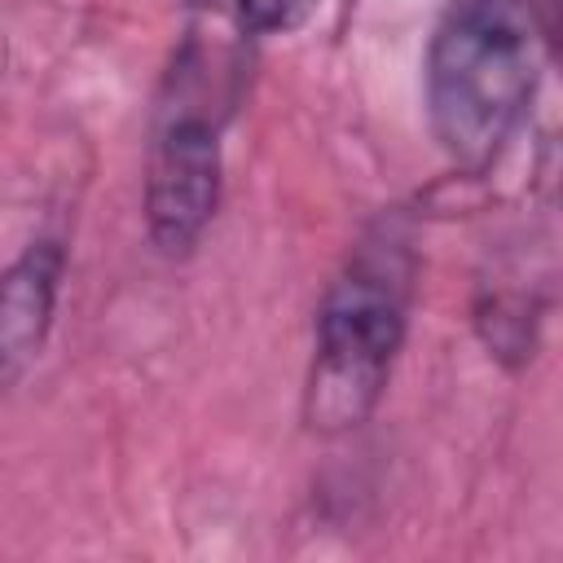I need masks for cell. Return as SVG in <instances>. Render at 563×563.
<instances>
[{
    "label": "cell",
    "instance_id": "1",
    "mask_svg": "<svg viewBox=\"0 0 563 563\" xmlns=\"http://www.w3.org/2000/svg\"><path fill=\"white\" fill-rule=\"evenodd\" d=\"M541 40L528 0H453L435 22L422 62L427 119L462 172H484L523 128Z\"/></svg>",
    "mask_w": 563,
    "mask_h": 563
},
{
    "label": "cell",
    "instance_id": "2",
    "mask_svg": "<svg viewBox=\"0 0 563 563\" xmlns=\"http://www.w3.org/2000/svg\"><path fill=\"white\" fill-rule=\"evenodd\" d=\"M418 255L400 220L369 224L321 295L303 418L312 431L339 435L361 427L391 374L409 330Z\"/></svg>",
    "mask_w": 563,
    "mask_h": 563
},
{
    "label": "cell",
    "instance_id": "3",
    "mask_svg": "<svg viewBox=\"0 0 563 563\" xmlns=\"http://www.w3.org/2000/svg\"><path fill=\"white\" fill-rule=\"evenodd\" d=\"M242 57L229 40L189 26L163 75L145 150V224L163 255L198 246L220 207V132L238 101Z\"/></svg>",
    "mask_w": 563,
    "mask_h": 563
},
{
    "label": "cell",
    "instance_id": "4",
    "mask_svg": "<svg viewBox=\"0 0 563 563\" xmlns=\"http://www.w3.org/2000/svg\"><path fill=\"white\" fill-rule=\"evenodd\" d=\"M66 273V251L53 238L31 242L4 273H0V374L26 365L57 312Z\"/></svg>",
    "mask_w": 563,
    "mask_h": 563
},
{
    "label": "cell",
    "instance_id": "5",
    "mask_svg": "<svg viewBox=\"0 0 563 563\" xmlns=\"http://www.w3.org/2000/svg\"><path fill=\"white\" fill-rule=\"evenodd\" d=\"M317 9H321V0H238V18L255 35H286V31L303 26Z\"/></svg>",
    "mask_w": 563,
    "mask_h": 563
},
{
    "label": "cell",
    "instance_id": "6",
    "mask_svg": "<svg viewBox=\"0 0 563 563\" xmlns=\"http://www.w3.org/2000/svg\"><path fill=\"white\" fill-rule=\"evenodd\" d=\"M528 4H532L537 22H541V35H545V44H550L554 31H559V0H528Z\"/></svg>",
    "mask_w": 563,
    "mask_h": 563
}]
</instances>
